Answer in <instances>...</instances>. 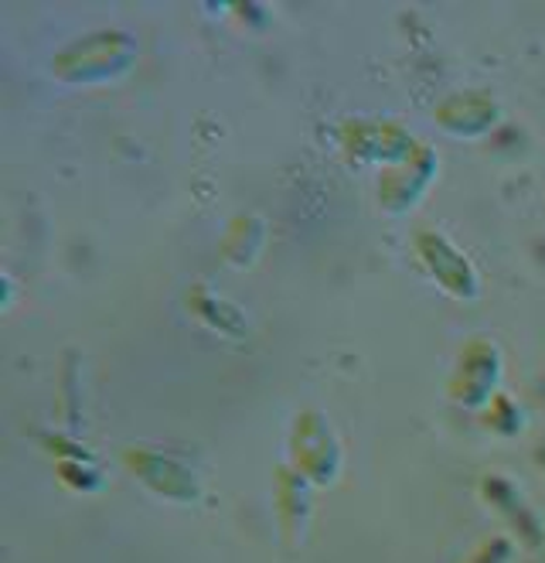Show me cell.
<instances>
[{
  "label": "cell",
  "mask_w": 545,
  "mask_h": 563,
  "mask_svg": "<svg viewBox=\"0 0 545 563\" xmlns=\"http://www.w3.org/2000/svg\"><path fill=\"white\" fill-rule=\"evenodd\" d=\"M416 253L426 263V271L436 277L440 287H447L454 297H474L477 294V274L470 260L440 233H420L416 236Z\"/></svg>",
  "instance_id": "cell-1"
},
{
  "label": "cell",
  "mask_w": 545,
  "mask_h": 563,
  "mask_svg": "<svg viewBox=\"0 0 545 563\" xmlns=\"http://www.w3.org/2000/svg\"><path fill=\"white\" fill-rule=\"evenodd\" d=\"M126 465L133 468V475H141L157 495L175 503H194L198 499V482L194 475L178 465L175 457L164 454H151V451H126Z\"/></svg>",
  "instance_id": "cell-2"
},
{
  "label": "cell",
  "mask_w": 545,
  "mask_h": 563,
  "mask_svg": "<svg viewBox=\"0 0 545 563\" xmlns=\"http://www.w3.org/2000/svg\"><path fill=\"white\" fill-rule=\"evenodd\" d=\"M501 376L498 349L491 342H470L460 355V379H454V396L467 407H477L494 393Z\"/></svg>",
  "instance_id": "cell-3"
},
{
  "label": "cell",
  "mask_w": 545,
  "mask_h": 563,
  "mask_svg": "<svg viewBox=\"0 0 545 563\" xmlns=\"http://www.w3.org/2000/svg\"><path fill=\"white\" fill-rule=\"evenodd\" d=\"M485 492H488V503L498 506V509L511 519V526H515L532 547L542 540V526H538L535 512L525 506L522 492H519L515 485L504 482V478H488V482H485Z\"/></svg>",
  "instance_id": "cell-4"
},
{
  "label": "cell",
  "mask_w": 545,
  "mask_h": 563,
  "mask_svg": "<svg viewBox=\"0 0 545 563\" xmlns=\"http://www.w3.org/2000/svg\"><path fill=\"white\" fill-rule=\"evenodd\" d=\"M511 556V543L508 540H488L485 550H477L470 563H508Z\"/></svg>",
  "instance_id": "cell-5"
},
{
  "label": "cell",
  "mask_w": 545,
  "mask_h": 563,
  "mask_svg": "<svg viewBox=\"0 0 545 563\" xmlns=\"http://www.w3.org/2000/svg\"><path fill=\"white\" fill-rule=\"evenodd\" d=\"M538 457H542V461H545V454H538Z\"/></svg>",
  "instance_id": "cell-6"
}]
</instances>
